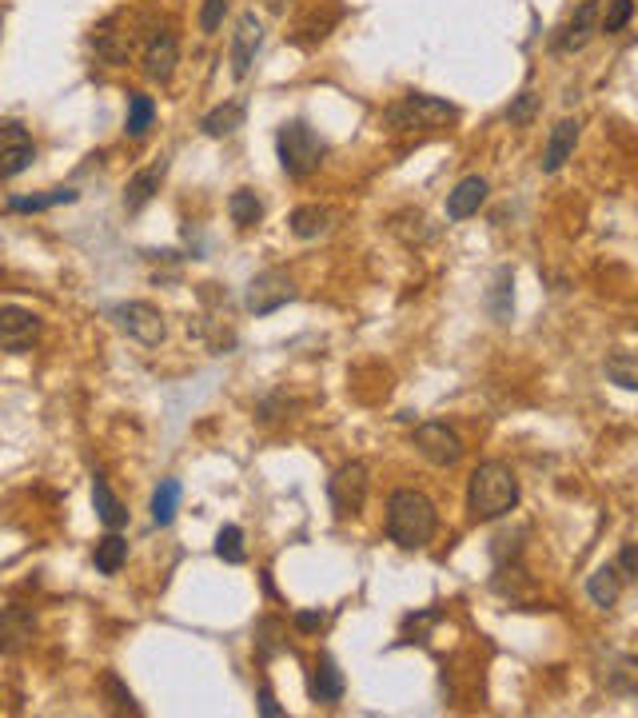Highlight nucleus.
<instances>
[{
    "mask_svg": "<svg viewBox=\"0 0 638 718\" xmlns=\"http://www.w3.org/2000/svg\"><path fill=\"white\" fill-rule=\"evenodd\" d=\"M383 531L399 551H423V547L435 539L440 531V511L423 491L416 487H399L387 495V519H383Z\"/></svg>",
    "mask_w": 638,
    "mask_h": 718,
    "instance_id": "f257e3e1",
    "label": "nucleus"
},
{
    "mask_svg": "<svg viewBox=\"0 0 638 718\" xmlns=\"http://www.w3.org/2000/svg\"><path fill=\"white\" fill-rule=\"evenodd\" d=\"M519 507V476L503 459L479 464L467 479V511L476 523H495Z\"/></svg>",
    "mask_w": 638,
    "mask_h": 718,
    "instance_id": "f03ea898",
    "label": "nucleus"
},
{
    "mask_svg": "<svg viewBox=\"0 0 638 718\" xmlns=\"http://www.w3.org/2000/svg\"><path fill=\"white\" fill-rule=\"evenodd\" d=\"M276 152H279V168H284L288 180H308L324 164L327 144L308 120H288L276 132Z\"/></svg>",
    "mask_w": 638,
    "mask_h": 718,
    "instance_id": "7ed1b4c3",
    "label": "nucleus"
},
{
    "mask_svg": "<svg viewBox=\"0 0 638 718\" xmlns=\"http://www.w3.org/2000/svg\"><path fill=\"white\" fill-rule=\"evenodd\" d=\"M452 120H459V108L447 105L443 96L428 93H407L387 108V124L399 128V132H416V128L435 132V128H447Z\"/></svg>",
    "mask_w": 638,
    "mask_h": 718,
    "instance_id": "20e7f679",
    "label": "nucleus"
},
{
    "mask_svg": "<svg viewBox=\"0 0 638 718\" xmlns=\"http://www.w3.org/2000/svg\"><path fill=\"white\" fill-rule=\"evenodd\" d=\"M368 487H372V471H368L363 459H351V464H344L336 476L327 479V499H332V511L339 519L360 515L363 503H368Z\"/></svg>",
    "mask_w": 638,
    "mask_h": 718,
    "instance_id": "39448f33",
    "label": "nucleus"
},
{
    "mask_svg": "<svg viewBox=\"0 0 638 718\" xmlns=\"http://www.w3.org/2000/svg\"><path fill=\"white\" fill-rule=\"evenodd\" d=\"M108 315L117 320V327L124 332L128 339H136V344H144V348H156V344H164V336H168L164 312L160 308H152V303H144V300L117 303Z\"/></svg>",
    "mask_w": 638,
    "mask_h": 718,
    "instance_id": "423d86ee",
    "label": "nucleus"
},
{
    "mask_svg": "<svg viewBox=\"0 0 638 718\" xmlns=\"http://www.w3.org/2000/svg\"><path fill=\"white\" fill-rule=\"evenodd\" d=\"M411 443H416V452L428 459L431 467H455L464 459V440H459V431L447 428L443 419H428V423H419L411 431Z\"/></svg>",
    "mask_w": 638,
    "mask_h": 718,
    "instance_id": "0eeeda50",
    "label": "nucleus"
},
{
    "mask_svg": "<svg viewBox=\"0 0 638 718\" xmlns=\"http://www.w3.org/2000/svg\"><path fill=\"white\" fill-rule=\"evenodd\" d=\"M291 300H296V284H291V276L276 272V267H272V272H260L244 291V303L252 315H272Z\"/></svg>",
    "mask_w": 638,
    "mask_h": 718,
    "instance_id": "6e6552de",
    "label": "nucleus"
},
{
    "mask_svg": "<svg viewBox=\"0 0 638 718\" xmlns=\"http://www.w3.org/2000/svg\"><path fill=\"white\" fill-rule=\"evenodd\" d=\"M36 339H40V315L16 308V303H4L0 308V348L9 356H24Z\"/></svg>",
    "mask_w": 638,
    "mask_h": 718,
    "instance_id": "1a4fd4ad",
    "label": "nucleus"
},
{
    "mask_svg": "<svg viewBox=\"0 0 638 718\" xmlns=\"http://www.w3.org/2000/svg\"><path fill=\"white\" fill-rule=\"evenodd\" d=\"M599 24H603V9H599V0H582L579 9L570 12V21L558 28L555 52H563V57L582 52V48L591 45V36L599 33Z\"/></svg>",
    "mask_w": 638,
    "mask_h": 718,
    "instance_id": "9d476101",
    "label": "nucleus"
},
{
    "mask_svg": "<svg viewBox=\"0 0 638 718\" xmlns=\"http://www.w3.org/2000/svg\"><path fill=\"white\" fill-rule=\"evenodd\" d=\"M0 140H4V152H0V176H4V180H16L21 172L33 168L36 144H33V136L24 132L21 120H4V124H0Z\"/></svg>",
    "mask_w": 638,
    "mask_h": 718,
    "instance_id": "9b49d317",
    "label": "nucleus"
},
{
    "mask_svg": "<svg viewBox=\"0 0 638 718\" xmlns=\"http://www.w3.org/2000/svg\"><path fill=\"white\" fill-rule=\"evenodd\" d=\"M260 45H264V24H260V16H255V12H240L236 33H232V76L236 81H244L248 72H252Z\"/></svg>",
    "mask_w": 638,
    "mask_h": 718,
    "instance_id": "f8f14e48",
    "label": "nucleus"
},
{
    "mask_svg": "<svg viewBox=\"0 0 638 718\" xmlns=\"http://www.w3.org/2000/svg\"><path fill=\"white\" fill-rule=\"evenodd\" d=\"M176 60H180V48H176L172 28H156V33L144 40V76L148 81L168 84L176 72Z\"/></svg>",
    "mask_w": 638,
    "mask_h": 718,
    "instance_id": "ddd939ff",
    "label": "nucleus"
},
{
    "mask_svg": "<svg viewBox=\"0 0 638 718\" xmlns=\"http://www.w3.org/2000/svg\"><path fill=\"white\" fill-rule=\"evenodd\" d=\"M487 192H491V184L483 176H464V180L447 192V220H471V216H479V208L487 204Z\"/></svg>",
    "mask_w": 638,
    "mask_h": 718,
    "instance_id": "4468645a",
    "label": "nucleus"
},
{
    "mask_svg": "<svg viewBox=\"0 0 638 718\" xmlns=\"http://www.w3.org/2000/svg\"><path fill=\"white\" fill-rule=\"evenodd\" d=\"M344 691H348V683H344V671L336 667V659H332V655H320L312 667V679H308V695H312V703L336 707L339 698H344Z\"/></svg>",
    "mask_w": 638,
    "mask_h": 718,
    "instance_id": "2eb2a0df",
    "label": "nucleus"
},
{
    "mask_svg": "<svg viewBox=\"0 0 638 718\" xmlns=\"http://www.w3.org/2000/svg\"><path fill=\"white\" fill-rule=\"evenodd\" d=\"M579 120L575 117H567V120H558L555 128H551V136H546V148H543V172L546 176H555L563 164L575 156V144H579Z\"/></svg>",
    "mask_w": 638,
    "mask_h": 718,
    "instance_id": "dca6fc26",
    "label": "nucleus"
},
{
    "mask_svg": "<svg viewBox=\"0 0 638 718\" xmlns=\"http://www.w3.org/2000/svg\"><path fill=\"white\" fill-rule=\"evenodd\" d=\"M164 172H168V164H152V168H140L132 180L124 184V212H140V208H148L152 196L160 192L164 184Z\"/></svg>",
    "mask_w": 638,
    "mask_h": 718,
    "instance_id": "f3484780",
    "label": "nucleus"
},
{
    "mask_svg": "<svg viewBox=\"0 0 638 718\" xmlns=\"http://www.w3.org/2000/svg\"><path fill=\"white\" fill-rule=\"evenodd\" d=\"M93 507H96V519L105 523L108 531H120L128 523V507L117 499V491L108 487V479L96 471L93 476Z\"/></svg>",
    "mask_w": 638,
    "mask_h": 718,
    "instance_id": "a211bd4d",
    "label": "nucleus"
},
{
    "mask_svg": "<svg viewBox=\"0 0 638 718\" xmlns=\"http://www.w3.org/2000/svg\"><path fill=\"white\" fill-rule=\"evenodd\" d=\"M623 571H618V563H603V567L594 571L591 579H587V595H591L594 607H603V611H611L618 602V595H623Z\"/></svg>",
    "mask_w": 638,
    "mask_h": 718,
    "instance_id": "6ab92c4d",
    "label": "nucleus"
},
{
    "mask_svg": "<svg viewBox=\"0 0 638 718\" xmlns=\"http://www.w3.org/2000/svg\"><path fill=\"white\" fill-rule=\"evenodd\" d=\"M200 128H204V136H212V140L232 136L236 128H244V100H224V105H216L212 112H204Z\"/></svg>",
    "mask_w": 638,
    "mask_h": 718,
    "instance_id": "aec40b11",
    "label": "nucleus"
},
{
    "mask_svg": "<svg viewBox=\"0 0 638 718\" xmlns=\"http://www.w3.org/2000/svg\"><path fill=\"white\" fill-rule=\"evenodd\" d=\"M332 208H320V204H303V208H296L291 212V220H288V228H291V236H300V240H320V236H327L332 232Z\"/></svg>",
    "mask_w": 638,
    "mask_h": 718,
    "instance_id": "412c9836",
    "label": "nucleus"
},
{
    "mask_svg": "<svg viewBox=\"0 0 638 718\" xmlns=\"http://www.w3.org/2000/svg\"><path fill=\"white\" fill-rule=\"evenodd\" d=\"M36 631V619L33 611H24V607H4V619H0V638H4V655H16L21 643H28Z\"/></svg>",
    "mask_w": 638,
    "mask_h": 718,
    "instance_id": "4be33fe9",
    "label": "nucleus"
},
{
    "mask_svg": "<svg viewBox=\"0 0 638 718\" xmlns=\"http://www.w3.org/2000/svg\"><path fill=\"white\" fill-rule=\"evenodd\" d=\"M93 563L100 575H120V567L128 563V539L120 531H108L105 539H96Z\"/></svg>",
    "mask_w": 638,
    "mask_h": 718,
    "instance_id": "5701e85b",
    "label": "nucleus"
},
{
    "mask_svg": "<svg viewBox=\"0 0 638 718\" xmlns=\"http://www.w3.org/2000/svg\"><path fill=\"white\" fill-rule=\"evenodd\" d=\"M180 499H184L180 479H160V487L152 491V523H156V527H168V523L176 519V511H180Z\"/></svg>",
    "mask_w": 638,
    "mask_h": 718,
    "instance_id": "b1692460",
    "label": "nucleus"
},
{
    "mask_svg": "<svg viewBox=\"0 0 638 718\" xmlns=\"http://www.w3.org/2000/svg\"><path fill=\"white\" fill-rule=\"evenodd\" d=\"M228 216H232L236 228H255V224L264 220V200L255 196L252 188H236L232 196H228Z\"/></svg>",
    "mask_w": 638,
    "mask_h": 718,
    "instance_id": "393cba45",
    "label": "nucleus"
},
{
    "mask_svg": "<svg viewBox=\"0 0 638 718\" xmlns=\"http://www.w3.org/2000/svg\"><path fill=\"white\" fill-rule=\"evenodd\" d=\"M60 204H76V188H52V192H40V196L4 200V208L9 212H48V208H60Z\"/></svg>",
    "mask_w": 638,
    "mask_h": 718,
    "instance_id": "a878e982",
    "label": "nucleus"
},
{
    "mask_svg": "<svg viewBox=\"0 0 638 718\" xmlns=\"http://www.w3.org/2000/svg\"><path fill=\"white\" fill-rule=\"evenodd\" d=\"M603 371L606 380L618 383L623 392H638V351H611Z\"/></svg>",
    "mask_w": 638,
    "mask_h": 718,
    "instance_id": "bb28decb",
    "label": "nucleus"
},
{
    "mask_svg": "<svg viewBox=\"0 0 638 718\" xmlns=\"http://www.w3.org/2000/svg\"><path fill=\"white\" fill-rule=\"evenodd\" d=\"M216 559H224L228 567H244V563H248L244 531H240L236 523H224L220 535H216Z\"/></svg>",
    "mask_w": 638,
    "mask_h": 718,
    "instance_id": "cd10ccee",
    "label": "nucleus"
},
{
    "mask_svg": "<svg viewBox=\"0 0 638 718\" xmlns=\"http://www.w3.org/2000/svg\"><path fill=\"white\" fill-rule=\"evenodd\" d=\"M152 120H156V100H152V96H144V93L128 96V120H124L128 136L140 140L152 128Z\"/></svg>",
    "mask_w": 638,
    "mask_h": 718,
    "instance_id": "c85d7f7f",
    "label": "nucleus"
},
{
    "mask_svg": "<svg viewBox=\"0 0 638 718\" xmlns=\"http://www.w3.org/2000/svg\"><path fill=\"white\" fill-rule=\"evenodd\" d=\"M510 303H515V296H510V267H499V272H495V284H491V291H487V308L499 324L510 320Z\"/></svg>",
    "mask_w": 638,
    "mask_h": 718,
    "instance_id": "c756f323",
    "label": "nucleus"
},
{
    "mask_svg": "<svg viewBox=\"0 0 638 718\" xmlns=\"http://www.w3.org/2000/svg\"><path fill=\"white\" fill-rule=\"evenodd\" d=\"M93 48H96V57L105 60V64H124V60H128V45H124V40H117V33H112V21H105L93 33Z\"/></svg>",
    "mask_w": 638,
    "mask_h": 718,
    "instance_id": "7c9ffc66",
    "label": "nucleus"
},
{
    "mask_svg": "<svg viewBox=\"0 0 638 718\" xmlns=\"http://www.w3.org/2000/svg\"><path fill=\"white\" fill-rule=\"evenodd\" d=\"M630 21H635V0H606L603 24H599V33L615 36V33H623V28H627Z\"/></svg>",
    "mask_w": 638,
    "mask_h": 718,
    "instance_id": "2f4dec72",
    "label": "nucleus"
},
{
    "mask_svg": "<svg viewBox=\"0 0 638 718\" xmlns=\"http://www.w3.org/2000/svg\"><path fill=\"white\" fill-rule=\"evenodd\" d=\"M105 691L108 698H112V710H128V715H140V703L132 698V691H128L124 683H120L117 671H105Z\"/></svg>",
    "mask_w": 638,
    "mask_h": 718,
    "instance_id": "473e14b6",
    "label": "nucleus"
},
{
    "mask_svg": "<svg viewBox=\"0 0 638 718\" xmlns=\"http://www.w3.org/2000/svg\"><path fill=\"white\" fill-rule=\"evenodd\" d=\"M224 12H228V0H204V9H200V33H216L224 24Z\"/></svg>",
    "mask_w": 638,
    "mask_h": 718,
    "instance_id": "72a5a7b5",
    "label": "nucleus"
},
{
    "mask_svg": "<svg viewBox=\"0 0 638 718\" xmlns=\"http://www.w3.org/2000/svg\"><path fill=\"white\" fill-rule=\"evenodd\" d=\"M291 623H296V631H303V635H315V631H324L327 626V611H296L291 614Z\"/></svg>",
    "mask_w": 638,
    "mask_h": 718,
    "instance_id": "f704fd0d",
    "label": "nucleus"
},
{
    "mask_svg": "<svg viewBox=\"0 0 638 718\" xmlns=\"http://www.w3.org/2000/svg\"><path fill=\"white\" fill-rule=\"evenodd\" d=\"M531 117H534V93H519V100H515V105L507 108V120H510L515 128H522Z\"/></svg>",
    "mask_w": 638,
    "mask_h": 718,
    "instance_id": "c9c22d12",
    "label": "nucleus"
},
{
    "mask_svg": "<svg viewBox=\"0 0 638 718\" xmlns=\"http://www.w3.org/2000/svg\"><path fill=\"white\" fill-rule=\"evenodd\" d=\"M618 571H623V579H635L638 575V547L635 543H623V551H618Z\"/></svg>",
    "mask_w": 638,
    "mask_h": 718,
    "instance_id": "e433bc0d",
    "label": "nucleus"
},
{
    "mask_svg": "<svg viewBox=\"0 0 638 718\" xmlns=\"http://www.w3.org/2000/svg\"><path fill=\"white\" fill-rule=\"evenodd\" d=\"M255 698H260V715H264V718H284V707L276 703V695H272V686H267V683L260 686V695H255Z\"/></svg>",
    "mask_w": 638,
    "mask_h": 718,
    "instance_id": "4c0bfd02",
    "label": "nucleus"
}]
</instances>
